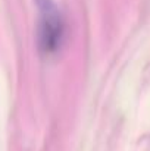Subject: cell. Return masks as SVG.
<instances>
[{
    "label": "cell",
    "instance_id": "obj_1",
    "mask_svg": "<svg viewBox=\"0 0 150 151\" xmlns=\"http://www.w3.org/2000/svg\"><path fill=\"white\" fill-rule=\"evenodd\" d=\"M40 10V40L46 51H53L62 38V16L51 0H37Z\"/></svg>",
    "mask_w": 150,
    "mask_h": 151
}]
</instances>
